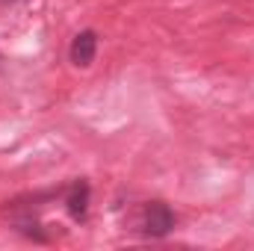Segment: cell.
I'll use <instances>...</instances> for the list:
<instances>
[{
    "mask_svg": "<svg viewBox=\"0 0 254 251\" xmlns=\"http://www.w3.org/2000/svg\"><path fill=\"white\" fill-rule=\"evenodd\" d=\"M95 54H98V33L95 30H80L74 39H71V48H68V57L77 68H89L95 63Z\"/></svg>",
    "mask_w": 254,
    "mask_h": 251,
    "instance_id": "2",
    "label": "cell"
},
{
    "mask_svg": "<svg viewBox=\"0 0 254 251\" xmlns=\"http://www.w3.org/2000/svg\"><path fill=\"white\" fill-rule=\"evenodd\" d=\"M68 213H71V219H77V222H83L86 219V213H89V184L86 181H80V184H74L71 187V195H68Z\"/></svg>",
    "mask_w": 254,
    "mask_h": 251,
    "instance_id": "3",
    "label": "cell"
},
{
    "mask_svg": "<svg viewBox=\"0 0 254 251\" xmlns=\"http://www.w3.org/2000/svg\"><path fill=\"white\" fill-rule=\"evenodd\" d=\"M0 3H15V0H0Z\"/></svg>",
    "mask_w": 254,
    "mask_h": 251,
    "instance_id": "4",
    "label": "cell"
},
{
    "mask_svg": "<svg viewBox=\"0 0 254 251\" xmlns=\"http://www.w3.org/2000/svg\"><path fill=\"white\" fill-rule=\"evenodd\" d=\"M0 63H3V57H0Z\"/></svg>",
    "mask_w": 254,
    "mask_h": 251,
    "instance_id": "5",
    "label": "cell"
},
{
    "mask_svg": "<svg viewBox=\"0 0 254 251\" xmlns=\"http://www.w3.org/2000/svg\"><path fill=\"white\" fill-rule=\"evenodd\" d=\"M175 225H178V219H175L169 204H163V201L145 204V210H142V231H145V237H154V240L169 237L175 231Z\"/></svg>",
    "mask_w": 254,
    "mask_h": 251,
    "instance_id": "1",
    "label": "cell"
}]
</instances>
